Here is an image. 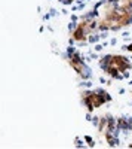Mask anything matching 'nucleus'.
Segmentation results:
<instances>
[{"instance_id": "f257e3e1", "label": "nucleus", "mask_w": 132, "mask_h": 149, "mask_svg": "<svg viewBox=\"0 0 132 149\" xmlns=\"http://www.w3.org/2000/svg\"><path fill=\"white\" fill-rule=\"evenodd\" d=\"M61 2H63V3H65V5H70L71 2H73V0H61Z\"/></svg>"}, {"instance_id": "f03ea898", "label": "nucleus", "mask_w": 132, "mask_h": 149, "mask_svg": "<svg viewBox=\"0 0 132 149\" xmlns=\"http://www.w3.org/2000/svg\"><path fill=\"white\" fill-rule=\"evenodd\" d=\"M125 49H128V51H131V52H132V45H129V46H128V48H125Z\"/></svg>"}]
</instances>
